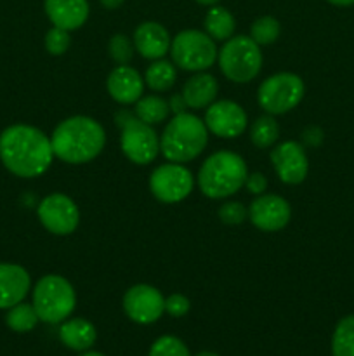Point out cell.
I'll return each instance as SVG.
<instances>
[{"instance_id":"6da1fadb","label":"cell","mask_w":354,"mask_h":356,"mask_svg":"<svg viewBox=\"0 0 354 356\" xmlns=\"http://www.w3.org/2000/svg\"><path fill=\"white\" fill-rule=\"evenodd\" d=\"M52 159L51 138L33 125H10L0 134V160L14 176L26 179L42 176L51 167Z\"/></svg>"},{"instance_id":"7a4b0ae2","label":"cell","mask_w":354,"mask_h":356,"mask_svg":"<svg viewBox=\"0 0 354 356\" xmlns=\"http://www.w3.org/2000/svg\"><path fill=\"white\" fill-rule=\"evenodd\" d=\"M54 156L71 165L96 159L106 145L103 125L85 115H75L59 122L51 136Z\"/></svg>"},{"instance_id":"3957f363","label":"cell","mask_w":354,"mask_h":356,"mask_svg":"<svg viewBox=\"0 0 354 356\" xmlns=\"http://www.w3.org/2000/svg\"><path fill=\"white\" fill-rule=\"evenodd\" d=\"M208 143V129L196 115H174L160 136V153L169 162L186 163L201 155Z\"/></svg>"},{"instance_id":"277c9868","label":"cell","mask_w":354,"mask_h":356,"mask_svg":"<svg viewBox=\"0 0 354 356\" xmlns=\"http://www.w3.org/2000/svg\"><path fill=\"white\" fill-rule=\"evenodd\" d=\"M248 169L238 153L217 152L212 153L198 172V186L205 197L212 200L228 198L238 193L246 183Z\"/></svg>"},{"instance_id":"5b68a950","label":"cell","mask_w":354,"mask_h":356,"mask_svg":"<svg viewBox=\"0 0 354 356\" xmlns=\"http://www.w3.org/2000/svg\"><path fill=\"white\" fill-rule=\"evenodd\" d=\"M31 305L37 312L38 320L45 323H61L75 309V289L61 275H45L33 287Z\"/></svg>"},{"instance_id":"8992f818","label":"cell","mask_w":354,"mask_h":356,"mask_svg":"<svg viewBox=\"0 0 354 356\" xmlns=\"http://www.w3.org/2000/svg\"><path fill=\"white\" fill-rule=\"evenodd\" d=\"M115 124L120 129V148L127 160L135 165H148L158 156L160 138L153 125L139 120L128 110H118Z\"/></svg>"},{"instance_id":"52a82bcc","label":"cell","mask_w":354,"mask_h":356,"mask_svg":"<svg viewBox=\"0 0 354 356\" xmlns=\"http://www.w3.org/2000/svg\"><path fill=\"white\" fill-rule=\"evenodd\" d=\"M217 59L222 75L235 83L252 82L262 68L260 45L245 35L226 40V44L219 51Z\"/></svg>"},{"instance_id":"ba28073f","label":"cell","mask_w":354,"mask_h":356,"mask_svg":"<svg viewBox=\"0 0 354 356\" xmlns=\"http://www.w3.org/2000/svg\"><path fill=\"white\" fill-rule=\"evenodd\" d=\"M172 63L184 72H207L217 61V45L214 38L200 30H184L170 44Z\"/></svg>"},{"instance_id":"9c48e42d","label":"cell","mask_w":354,"mask_h":356,"mask_svg":"<svg viewBox=\"0 0 354 356\" xmlns=\"http://www.w3.org/2000/svg\"><path fill=\"white\" fill-rule=\"evenodd\" d=\"M304 80L290 72H281L264 80L257 90V101L267 115H285L304 99Z\"/></svg>"},{"instance_id":"30bf717a","label":"cell","mask_w":354,"mask_h":356,"mask_svg":"<svg viewBox=\"0 0 354 356\" xmlns=\"http://www.w3.org/2000/svg\"><path fill=\"white\" fill-rule=\"evenodd\" d=\"M194 177L183 163H163L149 176V190L162 204H177L187 198L193 191Z\"/></svg>"},{"instance_id":"8fae6325","label":"cell","mask_w":354,"mask_h":356,"mask_svg":"<svg viewBox=\"0 0 354 356\" xmlns=\"http://www.w3.org/2000/svg\"><path fill=\"white\" fill-rule=\"evenodd\" d=\"M38 221L52 235L66 236L71 235L80 222V211L75 202L65 193L47 195L38 204Z\"/></svg>"},{"instance_id":"7c38bea8","label":"cell","mask_w":354,"mask_h":356,"mask_svg":"<svg viewBox=\"0 0 354 356\" xmlns=\"http://www.w3.org/2000/svg\"><path fill=\"white\" fill-rule=\"evenodd\" d=\"M124 312L132 322L149 325L160 320L165 312V299L162 292L148 284L132 285L124 296Z\"/></svg>"},{"instance_id":"4fadbf2b","label":"cell","mask_w":354,"mask_h":356,"mask_svg":"<svg viewBox=\"0 0 354 356\" xmlns=\"http://www.w3.org/2000/svg\"><path fill=\"white\" fill-rule=\"evenodd\" d=\"M208 132L222 139H235L246 131L248 117L238 103L231 99L214 101L205 111Z\"/></svg>"},{"instance_id":"5bb4252c","label":"cell","mask_w":354,"mask_h":356,"mask_svg":"<svg viewBox=\"0 0 354 356\" xmlns=\"http://www.w3.org/2000/svg\"><path fill=\"white\" fill-rule=\"evenodd\" d=\"M271 163L285 184H301L307 177L309 159L302 143L285 141L271 149Z\"/></svg>"},{"instance_id":"9a60e30c","label":"cell","mask_w":354,"mask_h":356,"mask_svg":"<svg viewBox=\"0 0 354 356\" xmlns=\"http://www.w3.org/2000/svg\"><path fill=\"white\" fill-rule=\"evenodd\" d=\"M290 204L280 195H259L248 207V219L260 232H280L290 222Z\"/></svg>"},{"instance_id":"2e32d148","label":"cell","mask_w":354,"mask_h":356,"mask_svg":"<svg viewBox=\"0 0 354 356\" xmlns=\"http://www.w3.org/2000/svg\"><path fill=\"white\" fill-rule=\"evenodd\" d=\"M144 79L128 65H118L106 80L108 94L120 104H135L144 94Z\"/></svg>"},{"instance_id":"e0dca14e","label":"cell","mask_w":354,"mask_h":356,"mask_svg":"<svg viewBox=\"0 0 354 356\" xmlns=\"http://www.w3.org/2000/svg\"><path fill=\"white\" fill-rule=\"evenodd\" d=\"M132 42H134L135 51L142 58L156 61L170 51L172 38H170L169 31L163 24L156 23V21H144L134 30Z\"/></svg>"},{"instance_id":"ac0fdd59","label":"cell","mask_w":354,"mask_h":356,"mask_svg":"<svg viewBox=\"0 0 354 356\" xmlns=\"http://www.w3.org/2000/svg\"><path fill=\"white\" fill-rule=\"evenodd\" d=\"M30 287L31 278L23 266L0 263V309H9L23 302Z\"/></svg>"},{"instance_id":"d6986e66","label":"cell","mask_w":354,"mask_h":356,"mask_svg":"<svg viewBox=\"0 0 354 356\" xmlns=\"http://www.w3.org/2000/svg\"><path fill=\"white\" fill-rule=\"evenodd\" d=\"M44 9L52 26L66 31L78 30L89 17L87 0H44Z\"/></svg>"},{"instance_id":"ffe728a7","label":"cell","mask_w":354,"mask_h":356,"mask_svg":"<svg viewBox=\"0 0 354 356\" xmlns=\"http://www.w3.org/2000/svg\"><path fill=\"white\" fill-rule=\"evenodd\" d=\"M219 92V83L214 75L207 72H198L186 80L183 87V97L191 110H203L215 101Z\"/></svg>"},{"instance_id":"44dd1931","label":"cell","mask_w":354,"mask_h":356,"mask_svg":"<svg viewBox=\"0 0 354 356\" xmlns=\"http://www.w3.org/2000/svg\"><path fill=\"white\" fill-rule=\"evenodd\" d=\"M59 339L69 350L87 351L97 339L96 327L85 318L65 320L59 329Z\"/></svg>"},{"instance_id":"7402d4cb","label":"cell","mask_w":354,"mask_h":356,"mask_svg":"<svg viewBox=\"0 0 354 356\" xmlns=\"http://www.w3.org/2000/svg\"><path fill=\"white\" fill-rule=\"evenodd\" d=\"M203 26L205 33L210 38H214L215 42H226L235 33L236 21L226 7L212 6L210 10L205 14Z\"/></svg>"},{"instance_id":"603a6c76","label":"cell","mask_w":354,"mask_h":356,"mask_svg":"<svg viewBox=\"0 0 354 356\" xmlns=\"http://www.w3.org/2000/svg\"><path fill=\"white\" fill-rule=\"evenodd\" d=\"M177 79V70L172 61L167 59H156L148 66L144 73V83L155 92H165L172 89Z\"/></svg>"},{"instance_id":"cb8c5ba5","label":"cell","mask_w":354,"mask_h":356,"mask_svg":"<svg viewBox=\"0 0 354 356\" xmlns=\"http://www.w3.org/2000/svg\"><path fill=\"white\" fill-rule=\"evenodd\" d=\"M134 115L139 120L146 122L149 125H158L170 115L169 99L151 94V96H142L135 103Z\"/></svg>"},{"instance_id":"d4e9b609","label":"cell","mask_w":354,"mask_h":356,"mask_svg":"<svg viewBox=\"0 0 354 356\" xmlns=\"http://www.w3.org/2000/svg\"><path fill=\"white\" fill-rule=\"evenodd\" d=\"M280 138V125L274 120L273 115H262L250 125V141L259 149H266L274 146Z\"/></svg>"},{"instance_id":"484cf974","label":"cell","mask_w":354,"mask_h":356,"mask_svg":"<svg viewBox=\"0 0 354 356\" xmlns=\"http://www.w3.org/2000/svg\"><path fill=\"white\" fill-rule=\"evenodd\" d=\"M333 356H354V315H347L337 323L332 336Z\"/></svg>"},{"instance_id":"4316f807","label":"cell","mask_w":354,"mask_h":356,"mask_svg":"<svg viewBox=\"0 0 354 356\" xmlns=\"http://www.w3.org/2000/svg\"><path fill=\"white\" fill-rule=\"evenodd\" d=\"M6 323L14 332H30L38 323V315L33 305L19 302V305L9 308L6 315Z\"/></svg>"},{"instance_id":"83f0119b","label":"cell","mask_w":354,"mask_h":356,"mask_svg":"<svg viewBox=\"0 0 354 356\" xmlns=\"http://www.w3.org/2000/svg\"><path fill=\"white\" fill-rule=\"evenodd\" d=\"M281 26L276 17L262 16L257 17L250 26V38L259 45H271L280 38Z\"/></svg>"},{"instance_id":"f1b7e54d","label":"cell","mask_w":354,"mask_h":356,"mask_svg":"<svg viewBox=\"0 0 354 356\" xmlns=\"http://www.w3.org/2000/svg\"><path fill=\"white\" fill-rule=\"evenodd\" d=\"M134 42L124 33H117L108 42V54L117 65H128L134 58Z\"/></svg>"},{"instance_id":"f546056e","label":"cell","mask_w":354,"mask_h":356,"mask_svg":"<svg viewBox=\"0 0 354 356\" xmlns=\"http://www.w3.org/2000/svg\"><path fill=\"white\" fill-rule=\"evenodd\" d=\"M149 356H191L186 344L174 336H162L151 344Z\"/></svg>"},{"instance_id":"4dcf8cb0","label":"cell","mask_w":354,"mask_h":356,"mask_svg":"<svg viewBox=\"0 0 354 356\" xmlns=\"http://www.w3.org/2000/svg\"><path fill=\"white\" fill-rule=\"evenodd\" d=\"M71 45V37L69 31L62 30V28L52 26L45 35V49L49 54L52 56H62Z\"/></svg>"},{"instance_id":"1f68e13d","label":"cell","mask_w":354,"mask_h":356,"mask_svg":"<svg viewBox=\"0 0 354 356\" xmlns=\"http://www.w3.org/2000/svg\"><path fill=\"white\" fill-rule=\"evenodd\" d=\"M219 219L228 226H238L248 218V209L242 202H224L217 211Z\"/></svg>"},{"instance_id":"d6a6232c","label":"cell","mask_w":354,"mask_h":356,"mask_svg":"<svg viewBox=\"0 0 354 356\" xmlns=\"http://www.w3.org/2000/svg\"><path fill=\"white\" fill-rule=\"evenodd\" d=\"M191 309V302L186 296L183 294H170L165 299V312L174 318H180V316L187 315Z\"/></svg>"},{"instance_id":"836d02e7","label":"cell","mask_w":354,"mask_h":356,"mask_svg":"<svg viewBox=\"0 0 354 356\" xmlns=\"http://www.w3.org/2000/svg\"><path fill=\"white\" fill-rule=\"evenodd\" d=\"M246 190L250 191L252 195H262L264 191L267 190V179L264 174L260 172H253V174H248V177H246V183H245Z\"/></svg>"},{"instance_id":"e575fe53","label":"cell","mask_w":354,"mask_h":356,"mask_svg":"<svg viewBox=\"0 0 354 356\" xmlns=\"http://www.w3.org/2000/svg\"><path fill=\"white\" fill-rule=\"evenodd\" d=\"M302 143L305 146H319L323 143V131L319 127H316V125L304 129V132H302Z\"/></svg>"},{"instance_id":"d590c367","label":"cell","mask_w":354,"mask_h":356,"mask_svg":"<svg viewBox=\"0 0 354 356\" xmlns=\"http://www.w3.org/2000/svg\"><path fill=\"white\" fill-rule=\"evenodd\" d=\"M169 106H170V113L174 115L186 113L187 111V104L186 101H184L183 94H174V96L169 99Z\"/></svg>"},{"instance_id":"8d00e7d4","label":"cell","mask_w":354,"mask_h":356,"mask_svg":"<svg viewBox=\"0 0 354 356\" xmlns=\"http://www.w3.org/2000/svg\"><path fill=\"white\" fill-rule=\"evenodd\" d=\"M124 2L125 0H101V6H103L104 9L113 10V9H118V7H120Z\"/></svg>"},{"instance_id":"74e56055","label":"cell","mask_w":354,"mask_h":356,"mask_svg":"<svg viewBox=\"0 0 354 356\" xmlns=\"http://www.w3.org/2000/svg\"><path fill=\"white\" fill-rule=\"evenodd\" d=\"M326 2L333 3V6H337V7H349V6H354V0H326Z\"/></svg>"},{"instance_id":"f35d334b","label":"cell","mask_w":354,"mask_h":356,"mask_svg":"<svg viewBox=\"0 0 354 356\" xmlns=\"http://www.w3.org/2000/svg\"><path fill=\"white\" fill-rule=\"evenodd\" d=\"M196 2L201 3V6H215L219 0H196Z\"/></svg>"},{"instance_id":"ab89813d","label":"cell","mask_w":354,"mask_h":356,"mask_svg":"<svg viewBox=\"0 0 354 356\" xmlns=\"http://www.w3.org/2000/svg\"><path fill=\"white\" fill-rule=\"evenodd\" d=\"M196 356H219L217 353H212V351H201V353H198Z\"/></svg>"},{"instance_id":"60d3db41","label":"cell","mask_w":354,"mask_h":356,"mask_svg":"<svg viewBox=\"0 0 354 356\" xmlns=\"http://www.w3.org/2000/svg\"><path fill=\"white\" fill-rule=\"evenodd\" d=\"M82 356H104V355H101V353H96V351H89V353H83Z\"/></svg>"}]
</instances>
